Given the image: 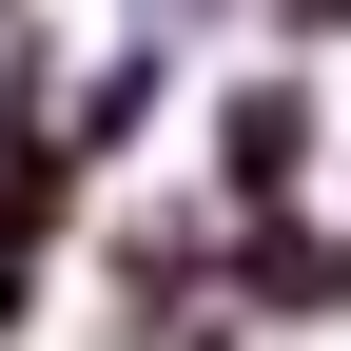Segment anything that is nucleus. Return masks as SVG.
I'll return each mask as SVG.
<instances>
[{
  "mask_svg": "<svg viewBox=\"0 0 351 351\" xmlns=\"http://www.w3.org/2000/svg\"><path fill=\"white\" fill-rule=\"evenodd\" d=\"M215 156H234V195H274V176L313 156V78H254V98L215 117Z\"/></svg>",
  "mask_w": 351,
  "mask_h": 351,
  "instance_id": "f257e3e1",
  "label": "nucleus"
}]
</instances>
